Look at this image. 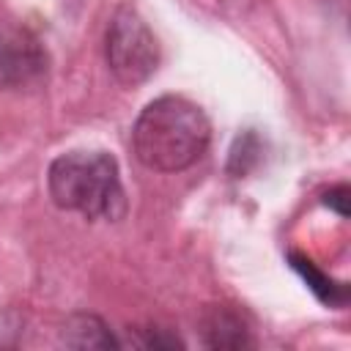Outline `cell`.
Returning a JSON list of instances; mask_svg holds the SVG:
<instances>
[{"instance_id": "cell-1", "label": "cell", "mask_w": 351, "mask_h": 351, "mask_svg": "<svg viewBox=\"0 0 351 351\" xmlns=\"http://www.w3.org/2000/svg\"><path fill=\"white\" fill-rule=\"evenodd\" d=\"M211 143L206 112L186 96H159L148 101L134 126L132 148L140 165L156 173H181L192 167Z\"/></svg>"}, {"instance_id": "cell-2", "label": "cell", "mask_w": 351, "mask_h": 351, "mask_svg": "<svg viewBox=\"0 0 351 351\" xmlns=\"http://www.w3.org/2000/svg\"><path fill=\"white\" fill-rule=\"evenodd\" d=\"M47 189L58 208L85 219H123L129 203L121 170L107 151H66L47 170Z\"/></svg>"}, {"instance_id": "cell-3", "label": "cell", "mask_w": 351, "mask_h": 351, "mask_svg": "<svg viewBox=\"0 0 351 351\" xmlns=\"http://www.w3.org/2000/svg\"><path fill=\"white\" fill-rule=\"evenodd\" d=\"M104 58L112 77L126 88L143 85L159 69V41L137 5L121 3L112 11L104 33Z\"/></svg>"}, {"instance_id": "cell-4", "label": "cell", "mask_w": 351, "mask_h": 351, "mask_svg": "<svg viewBox=\"0 0 351 351\" xmlns=\"http://www.w3.org/2000/svg\"><path fill=\"white\" fill-rule=\"evenodd\" d=\"M49 58L27 27H0V90L36 88L47 80Z\"/></svg>"}, {"instance_id": "cell-5", "label": "cell", "mask_w": 351, "mask_h": 351, "mask_svg": "<svg viewBox=\"0 0 351 351\" xmlns=\"http://www.w3.org/2000/svg\"><path fill=\"white\" fill-rule=\"evenodd\" d=\"M200 332H203V346L208 348H244L252 346L250 329L241 321V315L225 304L208 307L203 321H200Z\"/></svg>"}, {"instance_id": "cell-6", "label": "cell", "mask_w": 351, "mask_h": 351, "mask_svg": "<svg viewBox=\"0 0 351 351\" xmlns=\"http://www.w3.org/2000/svg\"><path fill=\"white\" fill-rule=\"evenodd\" d=\"M60 343L71 348H118L121 340L110 332V326L90 313L71 315L60 329Z\"/></svg>"}, {"instance_id": "cell-7", "label": "cell", "mask_w": 351, "mask_h": 351, "mask_svg": "<svg viewBox=\"0 0 351 351\" xmlns=\"http://www.w3.org/2000/svg\"><path fill=\"white\" fill-rule=\"evenodd\" d=\"M291 266L302 274V280L310 285V291H313L324 304H329V307H346V302H348V288H346L343 282L326 277L310 258H304V255H299V252H291Z\"/></svg>"}, {"instance_id": "cell-8", "label": "cell", "mask_w": 351, "mask_h": 351, "mask_svg": "<svg viewBox=\"0 0 351 351\" xmlns=\"http://www.w3.org/2000/svg\"><path fill=\"white\" fill-rule=\"evenodd\" d=\"M140 335L132 337L134 346H143V348H181L184 343L167 332V329H159V326H148V329H137Z\"/></svg>"}, {"instance_id": "cell-9", "label": "cell", "mask_w": 351, "mask_h": 351, "mask_svg": "<svg viewBox=\"0 0 351 351\" xmlns=\"http://www.w3.org/2000/svg\"><path fill=\"white\" fill-rule=\"evenodd\" d=\"M346 200H348V186L340 184V186H332L326 195H324V203L332 206L340 217H348V208H346Z\"/></svg>"}]
</instances>
